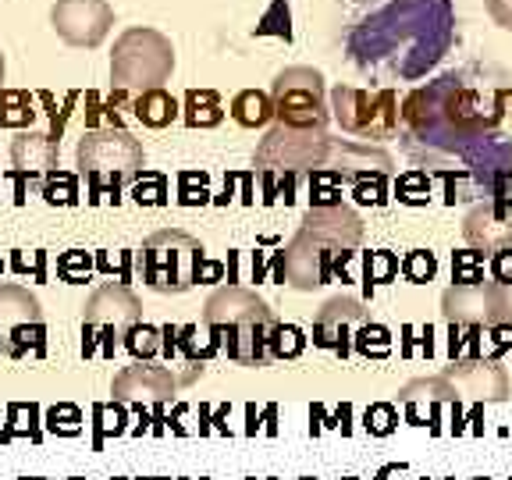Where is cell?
Wrapping results in <instances>:
<instances>
[{
    "label": "cell",
    "instance_id": "cell-1",
    "mask_svg": "<svg viewBox=\"0 0 512 480\" xmlns=\"http://www.w3.org/2000/svg\"><path fill=\"white\" fill-rule=\"evenodd\" d=\"M505 100V89L488 104L477 89L466 86L463 75H441L406 96L402 121L420 146L463 160L466 175L488 192L491 182L512 168V143L498 132Z\"/></svg>",
    "mask_w": 512,
    "mask_h": 480
},
{
    "label": "cell",
    "instance_id": "cell-2",
    "mask_svg": "<svg viewBox=\"0 0 512 480\" xmlns=\"http://www.w3.org/2000/svg\"><path fill=\"white\" fill-rule=\"evenodd\" d=\"M456 40L452 0H381L349 29L352 61L377 79H420Z\"/></svg>",
    "mask_w": 512,
    "mask_h": 480
},
{
    "label": "cell",
    "instance_id": "cell-3",
    "mask_svg": "<svg viewBox=\"0 0 512 480\" xmlns=\"http://www.w3.org/2000/svg\"><path fill=\"white\" fill-rule=\"evenodd\" d=\"M363 242V221L345 203L338 207H310L303 228L278 256V281L299 292L328 285L335 278V260Z\"/></svg>",
    "mask_w": 512,
    "mask_h": 480
},
{
    "label": "cell",
    "instance_id": "cell-4",
    "mask_svg": "<svg viewBox=\"0 0 512 480\" xmlns=\"http://www.w3.org/2000/svg\"><path fill=\"white\" fill-rule=\"evenodd\" d=\"M203 324L214 335V349L228 352V360L242 363V367H267L271 363V331L281 320L253 288H217L203 306Z\"/></svg>",
    "mask_w": 512,
    "mask_h": 480
},
{
    "label": "cell",
    "instance_id": "cell-5",
    "mask_svg": "<svg viewBox=\"0 0 512 480\" xmlns=\"http://www.w3.org/2000/svg\"><path fill=\"white\" fill-rule=\"evenodd\" d=\"M75 168L86 178L89 200L118 203L125 185L146 175V150L128 128L111 121V125H96L82 132L79 146H75Z\"/></svg>",
    "mask_w": 512,
    "mask_h": 480
},
{
    "label": "cell",
    "instance_id": "cell-6",
    "mask_svg": "<svg viewBox=\"0 0 512 480\" xmlns=\"http://www.w3.org/2000/svg\"><path fill=\"white\" fill-rule=\"evenodd\" d=\"M175 72V47L164 32L150 25H132L118 36L111 54V89L114 96H143L164 89Z\"/></svg>",
    "mask_w": 512,
    "mask_h": 480
},
{
    "label": "cell",
    "instance_id": "cell-7",
    "mask_svg": "<svg viewBox=\"0 0 512 480\" xmlns=\"http://www.w3.org/2000/svg\"><path fill=\"white\" fill-rule=\"evenodd\" d=\"M342 139H331L328 132H317V128H285L274 125L264 136V143L256 146V171L260 175L274 178H299L303 171H320V168H335L342 164Z\"/></svg>",
    "mask_w": 512,
    "mask_h": 480
},
{
    "label": "cell",
    "instance_id": "cell-8",
    "mask_svg": "<svg viewBox=\"0 0 512 480\" xmlns=\"http://www.w3.org/2000/svg\"><path fill=\"white\" fill-rule=\"evenodd\" d=\"M203 246L200 239L178 232V228H164L153 232L139 249V274L153 292L164 296H182L196 281L203 278Z\"/></svg>",
    "mask_w": 512,
    "mask_h": 480
},
{
    "label": "cell",
    "instance_id": "cell-9",
    "mask_svg": "<svg viewBox=\"0 0 512 480\" xmlns=\"http://www.w3.org/2000/svg\"><path fill=\"white\" fill-rule=\"evenodd\" d=\"M331 118L342 132L360 139H392L399 132V96L395 89H331Z\"/></svg>",
    "mask_w": 512,
    "mask_h": 480
},
{
    "label": "cell",
    "instance_id": "cell-10",
    "mask_svg": "<svg viewBox=\"0 0 512 480\" xmlns=\"http://www.w3.org/2000/svg\"><path fill=\"white\" fill-rule=\"evenodd\" d=\"M274 118L285 128H317L328 132L331 111L324 104V79L313 68H285L271 86Z\"/></svg>",
    "mask_w": 512,
    "mask_h": 480
},
{
    "label": "cell",
    "instance_id": "cell-11",
    "mask_svg": "<svg viewBox=\"0 0 512 480\" xmlns=\"http://www.w3.org/2000/svg\"><path fill=\"white\" fill-rule=\"evenodd\" d=\"M82 324H86V331L104 328L107 352H114V345H118L114 335H125L128 328L143 324V303H139V296L125 281H107V285H100L93 296L86 299V306H82Z\"/></svg>",
    "mask_w": 512,
    "mask_h": 480
},
{
    "label": "cell",
    "instance_id": "cell-12",
    "mask_svg": "<svg viewBox=\"0 0 512 480\" xmlns=\"http://www.w3.org/2000/svg\"><path fill=\"white\" fill-rule=\"evenodd\" d=\"M50 25L68 47L93 50L107 40L114 25V8L107 0H57L50 8Z\"/></svg>",
    "mask_w": 512,
    "mask_h": 480
},
{
    "label": "cell",
    "instance_id": "cell-13",
    "mask_svg": "<svg viewBox=\"0 0 512 480\" xmlns=\"http://www.w3.org/2000/svg\"><path fill=\"white\" fill-rule=\"evenodd\" d=\"M25 331L43 335V306L25 285H0V352L22 356Z\"/></svg>",
    "mask_w": 512,
    "mask_h": 480
},
{
    "label": "cell",
    "instance_id": "cell-14",
    "mask_svg": "<svg viewBox=\"0 0 512 480\" xmlns=\"http://www.w3.org/2000/svg\"><path fill=\"white\" fill-rule=\"evenodd\" d=\"M363 324H367L363 303H356V299H349V296L328 299V303L317 310V317H313V345L338 352L345 360L352 352V342H356V331H360Z\"/></svg>",
    "mask_w": 512,
    "mask_h": 480
},
{
    "label": "cell",
    "instance_id": "cell-15",
    "mask_svg": "<svg viewBox=\"0 0 512 480\" xmlns=\"http://www.w3.org/2000/svg\"><path fill=\"white\" fill-rule=\"evenodd\" d=\"M178 377L168 367H153V363H136L114 374L111 395L114 402H132V406H164L175 395Z\"/></svg>",
    "mask_w": 512,
    "mask_h": 480
},
{
    "label": "cell",
    "instance_id": "cell-16",
    "mask_svg": "<svg viewBox=\"0 0 512 480\" xmlns=\"http://www.w3.org/2000/svg\"><path fill=\"white\" fill-rule=\"evenodd\" d=\"M463 235L480 253H502L512 249V203H480L466 214Z\"/></svg>",
    "mask_w": 512,
    "mask_h": 480
},
{
    "label": "cell",
    "instance_id": "cell-17",
    "mask_svg": "<svg viewBox=\"0 0 512 480\" xmlns=\"http://www.w3.org/2000/svg\"><path fill=\"white\" fill-rule=\"evenodd\" d=\"M61 128H25L11 139V164L22 175H54L57 153H61Z\"/></svg>",
    "mask_w": 512,
    "mask_h": 480
},
{
    "label": "cell",
    "instance_id": "cell-18",
    "mask_svg": "<svg viewBox=\"0 0 512 480\" xmlns=\"http://www.w3.org/2000/svg\"><path fill=\"white\" fill-rule=\"evenodd\" d=\"M448 381L463 384L466 392L473 395V399L480 402H502L509 399V377H505V370L498 367L495 360H456L452 367L445 370Z\"/></svg>",
    "mask_w": 512,
    "mask_h": 480
},
{
    "label": "cell",
    "instance_id": "cell-19",
    "mask_svg": "<svg viewBox=\"0 0 512 480\" xmlns=\"http://www.w3.org/2000/svg\"><path fill=\"white\" fill-rule=\"evenodd\" d=\"M448 324L466 328H491V288L488 285H452L441 296Z\"/></svg>",
    "mask_w": 512,
    "mask_h": 480
},
{
    "label": "cell",
    "instance_id": "cell-20",
    "mask_svg": "<svg viewBox=\"0 0 512 480\" xmlns=\"http://www.w3.org/2000/svg\"><path fill=\"white\" fill-rule=\"evenodd\" d=\"M399 402L406 406L409 424L420 427V402H456V388L448 377H431V381H413L399 392Z\"/></svg>",
    "mask_w": 512,
    "mask_h": 480
},
{
    "label": "cell",
    "instance_id": "cell-21",
    "mask_svg": "<svg viewBox=\"0 0 512 480\" xmlns=\"http://www.w3.org/2000/svg\"><path fill=\"white\" fill-rule=\"evenodd\" d=\"M132 114H136V121H143L146 128H168L171 121L182 114V107H178V100L168 89H150V93L132 100Z\"/></svg>",
    "mask_w": 512,
    "mask_h": 480
},
{
    "label": "cell",
    "instance_id": "cell-22",
    "mask_svg": "<svg viewBox=\"0 0 512 480\" xmlns=\"http://www.w3.org/2000/svg\"><path fill=\"white\" fill-rule=\"evenodd\" d=\"M182 121L189 128H217L224 121V104L217 89H189L185 93Z\"/></svg>",
    "mask_w": 512,
    "mask_h": 480
},
{
    "label": "cell",
    "instance_id": "cell-23",
    "mask_svg": "<svg viewBox=\"0 0 512 480\" xmlns=\"http://www.w3.org/2000/svg\"><path fill=\"white\" fill-rule=\"evenodd\" d=\"M36 96L29 89H0V128L25 132L36 121Z\"/></svg>",
    "mask_w": 512,
    "mask_h": 480
},
{
    "label": "cell",
    "instance_id": "cell-24",
    "mask_svg": "<svg viewBox=\"0 0 512 480\" xmlns=\"http://www.w3.org/2000/svg\"><path fill=\"white\" fill-rule=\"evenodd\" d=\"M232 118L242 128H264L274 118V100L271 93H260V89H242L232 100Z\"/></svg>",
    "mask_w": 512,
    "mask_h": 480
},
{
    "label": "cell",
    "instance_id": "cell-25",
    "mask_svg": "<svg viewBox=\"0 0 512 480\" xmlns=\"http://www.w3.org/2000/svg\"><path fill=\"white\" fill-rule=\"evenodd\" d=\"M345 175L335 168H320L310 175V207H338Z\"/></svg>",
    "mask_w": 512,
    "mask_h": 480
},
{
    "label": "cell",
    "instance_id": "cell-26",
    "mask_svg": "<svg viewBox=\"0 0 512 480\" xmlns=\"http://www.w3.org/2000/svg\"><path fill=\"white\" fill-rule=\"evenodd\" d=\"M402 271L399 256L388 253V249H377V253H367V264H363V288H367V296L374 292L377 285H388L395 281V274Z\"/></svg>",
    "mask_w": 512,
    "mask_h": 480
},
{
    "label": "cell",
    "instance_id": "cell-27",
    "mask_svg": "<svg viewBox=\"0 0 512 480\" xmlns=\"http://www.w3.org/2000/svg\"><path fill=\"white\" fill-rule=\"evenodd\" d=\"M356 352L360 356H367V360H384L388 352H392V331L388 328H381V324H363L360 331H356Z\"/></svg>",
    "mask_w": 512,
    "mask_h": 480
},
{
    "label": "cell",
    "instance_id": "cell-28",
    "mask_svg": "<svg viewBox=\"0 0 512 480\" xmlns=\"http://www.w3.org/2000/svg\"><path fill=\"white\" fill-rule=\"evenodd\" d=\"M395 200L409 203V207H424L431 200V175L424 168H413L395 182Z\"/></svg>",
    "mask_w": 512,
    "mask_h": 480
},
{
    "label": "cell",
    "instance_id": "cell-29",
    "mask_svg": "<svg viewBox=\"0 0 512 480\" xmlns=\"http://www.w3.org/2000/svg\"><path fill=\"white\" fill-rule=\"evenodd\" d=\"M352 196H356V203L384 207V203H388V175H384V171H367V175H356V178H352Z\"/></svg>",
    "mask_w": 512,
    "mask_h": 480
},
{
    "label": "cell",
    "instance_id": "cell-30",
    "mask_svg": "<svg viewBox=\"0 0 512 480\" xmlns=\"http://www.w3.org/2000/svg\"><path fill=\"white\" fill-rule=\"evenodd\" d=\"M160 328H153V324H136V328H128L125 331V345L128 352L136 356L139 363H150L153 356L160 352Z\"/></svg>",
    "mask_w": 512,
    "mask_h": 480
},
{
    "label": "cell",
    "instance_id": "cell-31",
    "mask_svg": "<svg viewBox=\"0 0 512 480\" xmlns=\"http://www.w3.org/2000/svg\"><path fill=\"white\" fill-rule=\"evenodd\" d=\"M452 281L456 285H484V253L463 249V253L452 256Z\"/></svg>",
    "mask_w": 512,
    "mask_h": 480
},
{
    "label": "cell",
    "instance_id": "cell-32",
    "mask_svg": "<svg viewBox=\"0 0 512 480\" xmlns=\"http://www.w3.org/2000/svg\"><path fill=\"white\" fill-rule=\"evenodd\" d=\"M43 196H47V203H61V207H75L79 203V178L75 175H64V171H54V175H47V182H43Z\"/></svg>",
    "mask_w": 512,
    "mask_h": 480
},
{
    "label": "cell",
    "instance_id": "cell-33",
    "mask_svg": "<svg viewBox=\"0 0 512 480\" xmlns=\"http://www.w3.org/2000/svg\"><path fill=\"white\" fill-rule=\"evenodd\" d=\"M438 274V260H434L431 249H413V253L402 260V278L409 285H427V281Z\"/></svg>",
    "mask_w": 512,
    "mask_h": 480
},
{
    "label": "cell",
    "instance_id": "cell-34",
    "mask_svg": "<svg viewBox=\"0 0 512 480\" xmlns=\"http://www.w3.org/2000/svg\"><path fill=\"white\" fill-rule=\"evenodd\" d=\"M306 345L303 331L292 328V324H278V328L271 331V360H292V356H299Z\"/></svg>",
    "mask_w": 512,
    "mask_h": 480
},
{
    "label": "cell",
    "instance_id": "cell-35",
    "mask_svg": "<svg viewBox=\"0 0 512 480\" xmlns=\"http://www.w3.org/2000/svg\"><path fill=\"white\" fill-rule=\"evenodd\" d=\"M363 427H367V434H374V438H388V434L399 427V413H395L392 402H374V406L367 409V416H363Z\"/></svg>",
    "mask_w": 512,
    "mask_h": 480
},
{
    "label": "cell",
    "instance_id": "cell-36",
    "mask_svg": "<svg viewBox=\"0 0 512 480\" xmlns=\"http://www.w3.org/2000/svg\"><path fill=\"white\" fill-rule=\"evenodd\" d=\"M260 36H281V40H292V29H288V0H274V8L264 15V22L256 25Z\"/></svg>",
    "mask_w": 512,
    "mask_h": 480
},
{
    "label": "cell",
    "instance_id": "cell-37",
    "mask_svg": "<svg viewBox=\"0 0 512 480\" xmlns=\"http://www.w3.org/2000/svg\"><path fill=\"white\" fill-rule=\"evenodd\" d=\"M488 288H491V328L512 324V285L488 281Z\"/></svg>",
    "mask_w": 512,
    "mask_h": 480
},
{
    "label": "cell",
    "instance_id": "cell-38",
    "mask_svg": "<svg viewBox=\"0 0 512 480\" xmlns=\"http://www.w3.org/2000/svg\"><path fill=\"white\" fill-rule=\"evenodd\" d=\"M132 200L160 207V203H168V182H164L160 175H143V182L132 189Z\"/></svg>",
    "mask_w": 512,
    "mask_h": 480
},
{
    "label": "cell",
    "instance_id": "cell-39",
    "mask_svg": "<svg viewBox=\"0 0 512 480\" xmlns=\"http://www.w3.org/2000/svg\"><path fill=\"white\" fill-rule=\"evenodd\" d=\"M57 274H61L64 281L79 285V281H86V274H89V256L82 253V249H72V253H64L61 260H57Z\"/></svg>",
    "mask_w": 512,
    "mask_h": 480
},
{
    "label": "cell",
    "instance_id": "cell-40",
    "mask_svg": "<svg viewBox=\"0 0 512 480\" xmlns=\"http://www.w3.org/2000/svg\"><path fill=\"white\" fill-rule=\"evenodd\" d=\"M491 281H498V285H512V249L491 253Z\"/></svg>",
    "mask_w": 512,
    "mask_h": 480
},
{
    "label": "cell",
    "instance_id": "cell-41",
    "mask_svg": "<svg viewBox=\"0 0 512 480\" xmlns=\"http://www.w3.org/2000/svg\"><path fill=\"white\" fill-rule=\"evenodd\" d=\"M488 196L495 203H512V168L509 171H502V175L491 182V189H488Z\"/></svg>",
    "mask_w": 512,
    "mask_h": 480
},
{
    "label": "cell",
    "instance_id": "cell-42",
    "mask_svg": "<svg viewBox=\"0 0 512 480\" xmlns=\"http://www.w3.org/2000/svg\"><path fill=\"white\" fill-rule=\"evenodd\" d=\"M488 4V15L495 18L502 29L512 32V0H484Z\"/></svg>",
    "mask_w": 512,
    "mask_h": 480
},
{
    "label": "cell",
    "instance_id": "cell-43",
    "mask_svg": "<svg viewBox=\"0 0 512 480\" xmlns=\"http://www.w3.org/2000/svg\"><path fill=\"white\" fill-rule=\"evenodd\" d=\"M491 338H495V352H491V360L498 363V356H502L505 349H512V324H498V328H491Z\"/></svg>",
    "mask_w": 512,
    "mask_h": 480
},
{
    "label": "cell",
    "instance_id": "cell-44",
    "mask_svg": "<svg viewBox=\"0 0 512 480\" xmlns=\"http://www.w3.org/2000/svg\"><path fill=\"white\" fill-rule=\"evenodd\" d=\"M395 473H399V466H384V470H381V473H377V480H392V477H395Z\"/></svg>",
    "mask_w": 512,
    "mask_h": 480
},
{
    "label": "cell",
    "instance_id": "cell-45",
    "mask_svg": "<svg viewBox=\"0 0 512 480\" xmlns=\"http://www.w3.org/2000/svg\"><path fill=\"white\" fill-rule=\"evenodd\" d=\"M0 89H4V54H0Z\"/></svg>",
    "mask_w": 512,
    "mask_h": 480
},
{
    "label": "cell",
    "instance_id": "cell-46",
    "mask_svg": "<svg viewBox=\"0 0 512 480\" xmlns=\"http://www.w3.org/2000/svg\"><path fill=\"white\" fill-rule=\"evenodd\" d=\"M477 480H488V477H477Z\"/></svg>",
    "mask_w": 512,
    "mask_h": 480
},
{
    "label": "cell",
    "instance_id": "cell-47",
    "mask_svg": "<svg viewBox=\"0 0 512 480\" xmlns=\"http://www.w3.org/2000/svg\"><path fill=\"white\" fill-rule=\"evenodd\" d=\"M345 480H356V477H345Z\"/></svg>",
    "mask_w": 512,
    "mask_h": 480
},
{
    "label": "cell",
    "instance_id": "cell-48",
    "mask_svg": "<svg viewBox=\"0 0 512 480\" xmlns=\"http://www.w3.org/2000/svg\"><path fill=\"white\" fill-rule=\"evenodd\" d=\"M72 480H79V477H72Z\"/></svg>",
    "mask_w": 512,
    "mask_h": 480
},
{
    "label": "cell",
    "instance_id": "cell-49",
    "mask_svg": "<svg viewBox=\"0 0 512 480\" xmlns=\"http://www.w3.org/2000/svg\"><path fill=\"white\" fill-rule=\"evenodd\" d=\"M303 480H310V477H303Z\"/></svg>",
    "mask_w": 512,
    "mask_h": 480
}]
</instances>
